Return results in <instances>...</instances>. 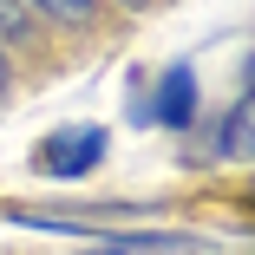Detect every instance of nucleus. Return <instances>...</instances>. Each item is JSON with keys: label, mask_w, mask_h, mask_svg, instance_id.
Here are the masks:
<instances>
[{"label": "nucleus", "mask_w": 255, "mask_h": 255, "mask_svg": "<svg viewBox=\"0 0 255 255\" xmlns=\"http://www.w3.org/2000/svg\"><path fill=\"white\" fill-rule=\"evenodd\" d=\"M105 157H112V131L105 125H59L46 144H33V170L59 177V183H85Z\"/></svg>", "instance_id": "nucleus-1"}, {"label": "nucleus", "mask_w": 255, "mask_h": 255, "mask_svg": "<svg viewBox=\"0 0 255 255\" xmlns=\"http://www.w3.org/2000/svg\"><path fill=\"white\" fill-rule=\"evenodd\" d=\"M144 118H157L164 131H190V118H196V72L190 66H170L157 79V98H150Z\"/></svg>", "instance_id": "nucleus-2"}, {"label": "nucleus", "mask_w": 255, "mask_h": 255, "mask_svg": "<svg viewBox=\"0 0 255 255\" xmlns=\"http://www.w3.org/2000/svg\"><path fill=\"white\" fill-rule=\"evenodd\" d=\"M203 242L196 236H98L92 249H79V255H196Z\"/></svg>", "instance_id": "nucleus-3"}, {"label": "nucleus", "mask_w": 255, "mask_h": 255, "mask_svg": "<svg viewBox=\"0 0 255 255\" xmlns=\"http://www.w3.org/2000/svg\"><path fill=\"white\" fill-rule=\"evenodd\" d=\"M216 157H229V164L249 157V98L229 105V118H223V131H216Z\"/></svg>", "instance_id": "nucleus-4"}, {"label": "nucleus", "mask_w": 255, "mask_h": 255, "mask_svg": "<svg viewBox=\"0 0 255 255\" xmlns=\"http://www.w3.org/2000/svg\"><path fill=\"white\" fill-rule=\"evenodd\" d=\"M33 13H46L53 26H85L92 13H98V0H26Z\"/></svg>", "instance_id": "nucleus-5"}, {"label": "nucleus", "mask_w": 255, "mask_h": 255, "mask_svg": "<svg viewBox=\"0 0 255 255\" xmlns=\"http://www.w3.org/2000/svg\"><path fill=\"white\" fill-rule=\"evenodd\" d=\"M0 39H33V7L26 0H0Z\"/></svg>", "instance_id": "nucleus-6"}, {"label": "nucleus", "mask_w": 255, "mask_h": 255, "mask_svg": "<svg viewBox=\"0 0 255 255\" xmlns=\"http://www.w3.org/2000/svg\"><path fill=\"white\" fill-rule=\"evenodd\" d=\"M7 85H13V72H7V46H0V98H7Z\"/></svg>", "instance_id": "nucleus-7"}, {"label": "nucleus", "mask_w": 255, "mask_h": 255, "mask_svg": "<svg viewBox=\"0 0 255 255\" xmlns=\"http://www.w3.org/2000/svg\"><path fill=\"white\" fill-rule=\"evenodd\" d=\"M118 7H131V13H150V0H118Z\"/></svg>", "instance_id": "nucleus-8"}]
</instances>
